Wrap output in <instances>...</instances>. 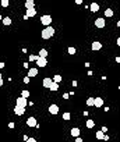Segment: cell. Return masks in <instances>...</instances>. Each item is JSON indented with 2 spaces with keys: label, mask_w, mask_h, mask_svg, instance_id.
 Wrapping results in <instances>:
<instances>
[{
  "label": "cell",
  "mask_w": 120,
  "mask_h": 142,
  "mask_svg": "<svg viewBox=\"0 0 120 142\" xmlns=\"http://www.w3.org/2000/svg\"><path fill=\"white\" fill-rule=\"evenodd\" d=\"M55 35V29L53 27H46L45 29L42 31V39H50Z\"/></svg>",
  "instance_id": "1"
},
{
  "label": "cell",
  "mask_w": 120,
  "mask_h": 142,
  "mask_svg": "<svg viewBox=\"0 0 120 142\" xmlns=\"http://www.w3.org/2000/svg\"><path fill=\"white\" fill-rule=\"evenodd\" d=\"M41 22L45 25V27H50V24H52V17L50 16H42L41 17Z\"/></svg>",
  "instance_id": "2"
},
{
  "label": "cell",
  "mask_w": 120,
  "mask_h": 142,
  "mask_svg": "<svg viewBox=\"0 0 120 142\" xmlns=\"http://www.w3.org/2000/svg\"><path fill=\"white\" fill-rule=\"evenodd\" d=\"M27 105H28L27 99H24V97H21V96L17 99V106H18V107H21V109H25V106H27Z\"/></svg>",
  "instance_id": "3"
},
{
  "label": "cell",
  "mask_w": 120,
  "mask_h": 142,
  "mask_svg": "<svg viewBox=\"0 0 120 142\" xmlns=\"http://www.w3.org/2000/svg\"><path fill=\"white\" fill-rule=\"evenodd\" d=\"M94 106L102 107V106H103V99H102V97H94Z\"/></svg>",
  "instance_id": "4"
},
{
  "label": "cell",
  "mask_w": 120,
  "mask_h": 142,
  "mask_svg": "<svg viewBox=\"0 0 120 142\" xmlns=\"http://www.w3.org/2000/svg\"><path fill=\"white\" fill-rule=\"evenodd\" d=\"M95 25L98 28H103L105 27V18H96L95 20Z\"/></svg>",
  "instance_id": "5"
},
{
  "label": "cell",
  "mask_w": 120,
  "mask_h": 142,
  "mask_svg": "<svg viewBox=\"0 0 120 142\" xmlns=\"http://www.w3.org/2000/svg\"><path fill=\"white\" fill-rule=\"evenodd\" d=\"M27 126H28V127H36V126H38L36 118H35V117H30V118L27 120Z\"/></svg>",
  "instance_id": "6"
},
{
  "label": "cell",
  "mask_w": 120,
  "mask_h": 142,
  "mask_svg": "<svg viewBox=\"0 0 120 142\" xmlns=\"http://www.w3.org/2000/svg\"><path fill=\"white\" fill-rule=\"evenodd\" d=\"M49 113L50 114H57L59 113V106L57 105H50L49 106Z\"/></svg>",
  "instance_id": "7"
},
{
  "label": "cell",
  "mask_w": 120,
  "mask_h": 142,
  "mask_svg": "<svg viewBox=\"0 0 120 142\" xmlns=\"http://www.w3.org/2000/svg\"><path fill=\"white\" fill-rule=\"evenodd\" d=\"M46 64H47V60H46V59L38 57V60H36V65H38V67H46Z\"/></svg>",
  "instance_id": "8"
},
{
  "label": "cell",
  "mask_w": 120,
  "mask_h": 142,
  "mask_svg": "<svg viewBox=\"0 0 120 142\" xmlns=\"http://www.w3.org/2000/svg\"><path fill=\"white\" fill-rule=\"evenodd\" d=\"M91 49H92V50H101V49H102V43L98 42V41H95V42H92Z\"/></svg>",
  "instance_id": "9"
},
{
  "label": "cell",
  "mask_w": 120,
  "mask_h": 142,
  "mask_svg": "<svg viewBox=\"0 0 120 142\" xmlns=\"http://www.w3.org/2000/svg\"><path fill=\"white\" fill-rule=\"evenodd\" d=\"M36 75H38V68H30V70H28V78L36 77Z\"/></svg>",
  "instance_id": "10"
},
{
  "label": "cell",
  "mask_w": 120,
  "mask_h": 142,
  "mask_svg": "<svg viewBox=\"0 0 120 142\" xmlns=\"http://www.w3.org/2000/svg\"><path fill=\"white\" fill-rule=\"evenodd\" d=\"M90 10L92 11V13H96V11L99 10V4H98V3H91Z\"/></svg>",
  "instance_id": "11"
},
{
  "label": "cell",
  "mask_w": 120,
  "mask_h": 142,
  "mask_svg": "<svg viewBox=\"0 0 120 142\" xmlns=\"http://www.w3.org/2000/svg\"><path fill=\"white\" fill-rule=\"evenodd\" d=\"M52 78H45L43 79V82H42V85L45 86V88H50V85H52Z\"/></svg>",
  "instance_id": "12"
},
{
  "label": "cell",
  "mask_w": 120,
  "mask_h": 142,
  "mask_svg": "<svg viewBox=\"0 0 120 142\" xmlns=\"http://www.w3.org/2000/svg\"><path fill=\"white\" fill-rule=\"evenodd\" d=\"M25 16L28 17V18H30V17H35V16H36V10H35V8H30V10H27V14H25Z\"/></svg>",
  "instance_id": "13"
},
{
  "label": "cell",
  "mask_w": 120,
  "mask_h": 142,
  "mask_svg": "<svg viewBox=\"0 0 120 142\" xmlns=\"http://www.w3.org/2000/svg\"><path fill=\"white\" fill-rule=\"evenodd\" d=\"M14 113H15V114H18V116H22V114L25 113V109H21V107L15 106V107H14Z\"/></svg>",
  "instance_id": "14"
},
{
  "label": "cell",
  "mask_w": 120,
  "mask_h": 142,
  "mask_svg": "<svg viewBox=\"0 0 120 142\" xmlns=\"http://www.w3.org/2000/svg\"><path fill=\"white\" fill-rule=\"evenodd\" d=\"M71 135L75 137V138H78V137H80V128H77V127L71 128Z\"/></svg>",
  "instance_id": "15"
},
{
  "label": "cell",
  "mask_w": 120,
  "mask_h": 142,
  "mask_svg": "<svg viewBox=\"0 0 120 142\" xmlns=\"http://www.w3.org/2000/svg\"><path fill=\"white\" fill-rule=\"evenodd\" d=\"M34 6H35L34 0H27V1H25V7H27V10H30V8H34Z\"/></svg>",
  "instance_id": "16"
},
{
  "label": "cell",
  "mask_w": 120,
  "mask_h": 142,
  "mask_svg": "<svg viewBox=\"0 0 120 142\" xmlns=\"http://www.w3.org/2000/svg\"><path fill=\"white\" fill-rule=\"evenodd\" d=\"M46 56H47V50H46V49H41V50H39V54H38V57L46 59Z\"/></svg>",
  "instance_id": "17"
},
{
  "label": "cell",
  "mask_w": 120,
  "mask_h": 142,
  "mask_svg": "<svg viewBox=\"0 0 120 142\" xmlns=\"http://www.w3.org/2000/svg\"><path fill=\"white\" fill-rule=\"evenodd\" d=\"M49 89H50V91H55V92H56V91L59 89V84H55V82H52V85H50V88H49Z\"/></svg>",
  "instance_id": "18"
},
{
  "label": "cell",
  "mask_w": 120,
  "mask_h": 142,
  "mask_svg": "<svg viewBox=\"0 0 120 142\" xmlns=\"http://www.w3.org/2000/svg\"><path fill=\"white\" fill-rule=\"evenodd\" d=\"M3 24H4V25H10V24H11V18H10V17L3 18Z\"/></svg>",
  "instance_id": "19"
},
{
  "label": "cell",
  "mask_w": 120,
  "mask_h": 142,
  "mask_svg": "<svg viewBox=\"0 0 120 142\" xmlns=\"http://www.w3.org/2000/svg\"><path fill=\"white\" fill-rule=\"evenodd\" d=\"M94 126H95L94 120H87V128H94Z\"/></svg>",
  "instance_id": "20"
},
{
  "label": "cell",
  "mask_w": 120,
  "mask_h": 142,
  "mask_svg": "<svg viewBox=\"0 0 120 142\" xmlns=\"http://www.w3.org/2000/svg\"><path fill=\"white\" fill-rule=\"evenodd\" d=\"M52 81H53V82H55V84H59L60 81H61V77H60V75H55V77H53V79H52Z\"/></svg>",
  "instance_id": "21"
},
{
  "label": "cell",
  "mask_w": 120,
  "mask_h": 142,
  "mask_svg": "<svg viewBox=\"0 0 120 142\" xmlns=\"http://www.w3.org/2000/svg\"><path fill=\"white\" fill-rule=\"evenodd\" d=\"M103 137H105V134H103L102 131H98V132H96V138H98V139H103Z\"/></svg>",
  "instance_id": "22"
},
{
  "label": "cell",
  "mask_w": 120,
  "mask_h": 142,
  "mask_svg": "<svg viewBox=\"0 0 120 142\" xmlns=\"http://www.w3.org/2000/svg\"><path fill=\"white\" fill-rule=\"evenodd\" d=\"M105 16L106 17H112V16H113V10H110V8L105 10Z\"/></svg>",
  "instance_id": "23"
},
{
  "label": "cell",
  "mask_w": 120,
  "mask_h": 142,
  "mask_svg": "<svg viewBox=\"0 0 120 142\" xmlns=\"http://www.w3.org/2000/svg\"><path fill=\"white\" fill-rule=\"evenodd\" d=\"M21 97H24V99L30 97V92H28V91H22V93H21Z\"/></svg>",
  "instance_id": "24"
},
{
  "label": "cell",
  "mask_w": 120,
  "mask_h": 142,
  "mask_svg": "<svg viewBox=\"0 0 120 142\" xmlns=\"http://www.w3.org/2000/svg\"><path fill=\"white\" fill-rule=\"evenodd\" d=\"M87 106H94V97H88L87 99Z\"/></svg>",
  "instance_id": "25"
},
{
  "label": "cell",
  "mask_w": 120,
  "mask_h": 142,
  "mask_svg": "<svg viewBox=\"0 0 120 142\" xmlns=\"http://www.w3.org/2000/svg\"><path fill=\"white\" fill-rule=\"evenodd\" d=\"M71 118V114L70 113H64L63 114V120H70Z\"/></svg>",
  "instance_id": "26"
},
{
  "label": "cell",
  "mask_w": 120,
  "mask_h": 142,
  "mask_svg": "<svg viewBox=\"0 0 120 142\" xmlns=\"http://www.w3.org/2000/svg\"><path fill=\"white\" fill-rule=\"evenodd\" d=\"M0 4H1V7H7L10 3H9V0H1V3H0Z\"/></svg>",
  "instance_id": "27"
},
{
  "label": "cell",
  "mask_w": 120,
  "mask_h": 142,
  "mask_svg": "<svg viewBox=\"0 0 120 142\" xmlns=\"http://www.w3.org/2000/svg\"><path fill=\"white\" fill-rule=\"evenodd\" d=\"M69 54H75V47H69Z\"/></svg>",
  "instance_id": "28"
},
{
  "label": "cell",
  "mask_w": 120,
  "mask_h": 142,
  "mask_svg": "<svg viewBox=\"0 0 120 142\" xmlns=\"http://www.w3.org/2000/svg\"><path fill=\"white\" fill-rule=\"evenodd\" d=\"M36 60H38V56H34V54L30 56V61H36Z\"/></svg>",
  "instance_id": "29"
},
{
  "label": "cell",
  "mask_w": 120,
  "mask_h": 142,
  "mask_svg": "<svg viewBox=\"0 0 120 142\" xmlns=\"http://www.w3.org/2000/svg\"><path fill=\"white\" fill-rule=\"evenodd\" d=\"M27 142H36V139H35V138H28V141Z\"/></svg>",
  "instance_id": "30"
},
{
  "label": "cell",
  "mask_w": 120,
  "mask_h": 142,
  "mask_svg": "<svg viewBox=\"0 0 120 142\" xmlns=\"http://www.w3.org/2000/svg\"><path fill=\"white\" fill-rule=\"evenodd\" d=\"M28 82H30V78H28V77H25V78H24V84H28Z\"/></svg>",
  "instance_id": "31"
},
{
  "label": "cell",
  "mask_w": 120,
  "mask_h": 142,
  "mask_svg": "<svg viewBox=\"0 0 120 142\" xmlns=\"http://www.w3.org/2000/svg\"><path fill=\"white\" fill-rule=\"evenodd\" d=\"M9 127L10 128H14V123H9Z\"/></svg>",
  "instance_id": "32"
},
{
  "label": "cell",
  "mask_w": 120,
  "mask_h": 142,
  "mask_svg": "<svg viewBox=\"0 0 120 142\" xmlns=\"http://www.w3.org/2000/svg\"><path fill=\"white\" fill-rule=\"evenodd\" d=\"M101 131H102V132H106V131H107V128H106V127H102V130H101Z\"/></svg>",
  "instance_id": "33"
},
{
  "label": "cell",
  "mask_w": 120,
  "mask_h": 142,
  "mask_svg": "<svg viewBox=\"0 0 120 142\" xmlns=\"http://www.w3.org/2000/svg\"><path fill=\"white\" fill-rule=\"evenodd\" d=\"M75 142H82V139H81V138L78 137V138H75Z\"/></svg>",
  "instance_id": "34"
},
{
  "label": "cell",
  "mask_w": 120,
  "mask_h": 142,
  "mask_svg": "<svg viewBox=\"0 0 120 142\" xmlns=\"http://www.w3.org/2000/svg\"><path fill=\"white\" fill-rule=\"evenodd\" d=\"M3 85V78H0V86Z\"/></svg>",
  "instance_id": "35"
},
{
  "label": "cell",
  "mask_w": 120,
  "mask_h": 142,
  "mask_svg": "<svg viewBox=\"0 0 120 142\" xmlns=\"http://www.w3.org/2000/svg\"><path fill=\"white\" fill-rule=\"evenodd\" d=\"M0 78H1V74H0Z\"/></svg>",
  "instance_id": "36"
}]
</instances>
